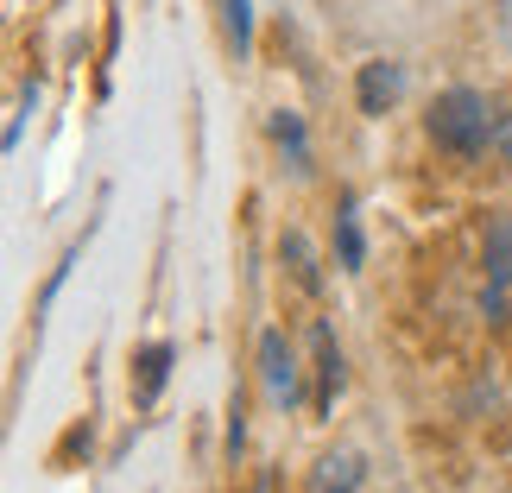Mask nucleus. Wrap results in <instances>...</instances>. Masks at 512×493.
<instances>
[{
    "label": "nucleus",
    "instance_id": "obj_1",
    "mask_svg": "<svg viewBox=\"0 0 512 493\" xmlns=\"http://www.w3.org/2000/svg\"><path fill=\"white\" fill-rule=\"evenodd\" d=\"M500 108L506 102H494V95H481V89H443L437 102H430V114H424V133H430L437 152H449V159L481 165L487 152H494Z\"/></svg>",
    "mask_w": 512,
    "mask_h": 493
},
{
    "label": "nucleus",
    "instance_id": "obj_2",
    "mask_svg": "<svg viewBox=\"0 0 512 493\" xmlns=\"http://www.w3.org/2000/svg\"><path fill=\"white\" fill-rule=\"evenodd\" d=\"M260 392H266L272 411H285V405L304 399V361H298V348H291L285 329L260 335Z\"/></svg>",
    "mask_w": 512,
    "mask_h": 493
},
{
    "label": "nucleus",
    "instance_id": "obj_3",
    "mask_svg": "<svg viewBox=\"0 0 512 493\" xmlns=\"http://www.w3.org/2000/svg\"><path fill=\"white\" fill-rule=\"evenodd\" d=\"M405 95V64H361V83H354V102H361V114H386L392 102Z\"/></svg>",
    "mask_w": 512,
    "mask_h": 493
},
{
    "label": "nucleus",
    "instance_id": "obj_4",
    "mask_svg": "<svg viewBox=\"0 0 512 493\" xmlns=\"http://www.w3.org/2000/svg\"><path fill=\"white\" fill-rule=\"evenodd\" d=\"M171 361H177L171 342H146L133 354V405H159V392L171 380Z\"/></svg>",
    "mask_w": 512,
    "mask_h": 493
},
{
    "label": "nucleus",
    "instance_id": "obj_5",
    "mask_svg": "<svg viewBox=\"0 0 512 493\" xmlns=\"http://www.w3.org/2000/svg\"><path fill=\"white\" fill-rule=\"evenodd\" d=\"M336 392H342V348H336V335H329V323H317V418H329L336 411Z\"/></svg>",
    "mask_w": 512,
    "mask_h": 493
},
{
    "label": "nucleus",
    "instance_id": "obj_6",
    "mask_svg": "<svg viewBox=\"0 0 512 493\" xmlns=\"http://www.w3.org/2000/svg\"><path fill=\"white\" fill-rule=\"evenodd\" d=\"M336 260H342V272H361V260H367L361 209H354V196H342V209H336Z\"/></svg>",
    "mask_w": 512,
    "mask_h": 493
},
{
    "label": "nucleus",
    "instance_id": "obj_7",
    "mask_svg": "<svg viewBox=\"0 0 512 493\" xmlns=\"http://www.w3.org/2000/svg\"><path fill=\"white\" fill-rule=\"evenodd\" d=\"M272 140H279V152L291 159V171H310V140H304V121L291 108L272 114Z\"/></svg>",
    "mask_w": 512,
    "mask_h": 493
},
{
    "label": "nucleus",
    "instance_id": "obj_8",
    "mask_svg": "<svg viewBox=\"0 0 512 493\" xmlns=\"http://www.w3.org/2000/svg\"><path fill=\"white\" fill-rule=\"evenodd\" d=\"M323 475H317V493H354V481H361V462L354 456H329V462H317Z\"/></svg>",
    "mask_w": 512,
    "mask_h": 493
},
{
    "label": "nucleus",
    "instance_id": "obj_9",
    "mask_svg": "<svg viewBox=\"0 0 512 493\" xmlns=\"http://www.w3.org/2000/svg\"><path fill=\"white\" fill-rule=\"evenodd\" d=\"M222 13H228V38H234V51H253V13H247V0H222Z\"/></svg>",
    "mask_w": 512,
    "mask_h": 493
},
{
    "label": "nucleus",
    "instance_id": "obj_10",
    "mask_svg": "<svg viewBox=\"0 0 512 493\" xmlns=\"http://www.w3.org/2000/svg\"><path fill=\"white\" fill-rule=\"evenodd\" d=\"M285 260H291V272H298L304 285H317V266H310V247H304V234H285Z\"/></svg>",
    "mask_w": 512,
    "mask_h": 493
},
{
    "label": "nucleus",
    "instance_id": "obj_11",
    "mask_svg": "<svg viewBox=\"0 0 512 493\" xmlns=\"http://www.w3.org/2000/svg\"><path fill=\"white\" fill-rule=\"evenodd\" d=\"M32 102H38V89H26V95H19V114L7 121V152L19 146V133H26V114H32Z\"/></svg>",
    "mask_w": 512,
    "mask_h": 493
},
{
    "label": "nucleus",
    "instance_id": "obj_12",
    "mask_svg": "<svg viewBox=\"0 0 512 493\" xmlns=\"http://www.w3.org/2000/svg\"><path fill=\"white\" fill-rule=\"evenodd\" d=\"M500 32L512 38V0H500Z\"/></svg>",
    "mask_w": 512,
    "mask_h": 493
}]
</instances>
